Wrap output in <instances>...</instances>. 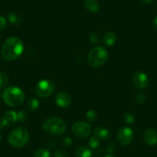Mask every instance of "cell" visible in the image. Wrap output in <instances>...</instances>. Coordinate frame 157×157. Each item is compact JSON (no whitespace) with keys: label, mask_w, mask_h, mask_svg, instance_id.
I'll list each match as a JSON object with an SVG mask.
<instances>
[{"label":"cell","mask_w":157,"mask_h":157,"mask_svg":"<svg viewBox=\"0 0 157 157\" xmlns=\"http://www.w3.org/2000/svg\"><path fill=\"white\" fill-rule=\"evenodd\" d=\"M141 1L143 2V3L149 4V3H151V2H154L155 0H141Z\"/></svg>","instance_id":"4dcf8cb0"},{"label":"cell","mask_w":157,"mask_h":157,"mask_svg":"<svg viewBox=\"0 0 157 157\" xmlns=\"http://www.w3.org/2000/svg\"><path fill=\"white\" fill-rule=\"evenodd\" d=\"M2 98L7 105L10 107H17L23 102L25 93L19 87L10 86L4 90Z\"/></svg>","instance_id":"7a4b0ae2"},{"label":"cell","mask_w":157,"mask_h":157,"mask_svg":"<svg viewBox=\"0 0 157 157\" xmlns=\"http://www.w3.org/2000/svg\"><path fill=\"white\" fill-rule=\"evenodd\" d=\"M72 131L74 135L79 138H86L89 136L92 131L91 125L84 121H77L73 123Z\"/></svg>","instance_id":"52a82bcc"},{"label":"cell","mask_w":157,"mask_h":157,"mask_svg":"<svg viewBox=\"0 0 157 157\" xmlns=\"http://www.w3.org/2000/svg\"><path fill=\"white\" fill-rule=\"evenodd\" d=\"M0 97H1V95H0Z\"/></svg>","instance_id":"836d02e7"},{"label":"cell","mask_w":157,"mask_h":157,"mask_svg":"<svg viewBox=\"0 0 157 157\" xmlns=\"http://www.w3.org/2000/svg\"><path fill=\"white\" fill-rule=\"evenodd\" d=\"M33 157H51V154L48 149L41 148L34 152Z\"/></svg>","instance_id":"e0dca14e"},{"label":"cell","mask_w":157,"mask_h":157,"mask_svg":"<svg viewBox=\"0 0 157 157\" xmlns=\"http://www.w3.org/2000/svg\"><path fill=\"white\" fill-rule=\"evenodd\" d=\"M43 128L45 132L52 135L58 136L66 132V125L60 118L50 117L43 122Z\"/></svg>","instance_id":"5b68a950"},{"label":"cell","mask_w":157,"mask_h":157,"mask_svg":"<svg viewBox=\"0 0 157 157\" xmlns=\"http://www.w3.org/2000/svg\"><path fill=\"white\" fill-rule=\"evenodd\" d=\"M96 116H97V115H96V111H94V110L93 109H90L86 113L87 120H88L89 121L91 122V123H93V122H94L95 120H96V117H97Z\"/></svg>","instance_id":"7402d4cb"},{"label":"cell","mask_w":157,"mask_h":157,"mask_svg":"<svg viewBox=\"0 0 157 157\" xmlns=\"http://www.w3.org/2000/svg\"><path fill=\"white\" fill-rule=\"evenodd\" d=\"M72 140L69 137H65L63 140V145L65 146H69L71 144H72Z\"/></svg>","instance_id":"83f0119b"},{"label":"cell","mask_w":157,"mask_h":157,"mask_svg":"<svg viewBox=\"0 0 157 157\" xmlns=\"http://www.w3.org/2000/svg\"><path fill=\"white\" fill-rule=\"evenodd\" d=\"M133 140V132L129 127L120 128L117 132V140L122 146H127Z\"/></svg>","instance_id":"ba28073f"},{"label":"cell","mask_w":157,"mask_h":157,"mask_svg":"<svg viewBox=\"0 0 157 157\" xmlns=\"http://www.w3.org/2000/svg\"><path fill=\"white\" fill-rule=\"evenodd\" d=\"M55 102L58 106L62 108H66L69 106L72 103V99L71 96L68 93L65 92H60L56 96Z\"/></svg>","instance_id":"8fae6325"},{"label":"cell","mask_w":157,"mask_h":157,"mask_svg":"<svg viewBox=\"0 0 157 157\" xmlns=\"http://www.w3.org/2000/svg\"><path fill=\"white\" fill-rule=\"evenodd\" d=\"M6 25V20L5 17L3 16H0V30H2Z\"/></svg>","instance_id":"4316f807"},{"label":"cell","mask_w":157,"mask_h":157,"mask_svg":"<svg viewBox=\"0 0 157 157\" xmlns=\"http://www.w3.org/2000/svg\"><path fill=\"white\" fill-rule=\"evenodd\" d=\"M17 122V113L14 111H8L0 120V129L12 126Z\"/></svg>","instance_id":"30bf717a"},{"label":"cell","mask_w":157,"mask_h":157,"mask_svg":"<svg viewBox=\"0 0 157 157\" xmlns=\"http://www.w3.org/2000/svg\"><path fill=\"white\" fill-rule=\"evenodd\" d=\"M8 19L10 23H12L13 25H17L19 23V18L18 17L16 13H10L8 16Z\"/></svg>","instance_id":"44dd1931"},{"label":"cell","mask_w":157,"mask_h":157,"mask_svg":"<svg viewBox=\"0 0 157 157\" xmlns=\"http://www.w3.org/2000/svg\"><path fill=\"white\" fill-rule=\"evenodd\" d=\"M93 152L90 148L87 146H79L75 150V156L76 157H92Z\"/></svg>","instance_id":"5bb4252c"},{"label":"cell","mask_w":157,"mask_h":157,"mask_svg":"<svg viewBox=\"0 0 157 157\" xmlns=\"http://www.w3.org/2000/svg\"><path fill=\"white\" fill-rule=\"evenodd\" d=\"M56 86L55 83L50 79H43L37 84L36 93L42 98H47L53 93Z\"/></svg>","instance_id":"8992f818"},{"label":"cell","mask_w":157,"mask_h":157,"mask_svg":"<svg viewBox=\"0 0 157 157\" xmlns=\"http://www.w3.org/2000/svg\"><path fill=\"white\" fill-rule=\"evenodd\" d=\"M124 118H125V120H126V123H132L135 120V117H134V115L132 114V113H126L124 115Z\"/></svg>","instance_id":"484cf974"},{"label":"cell","mask_w":157,"mask_h":157,"mask_svg":"<svg viewBox=\"0 0 157 157\" xmlns=\"http://www.w3.org/2000/svg\"><path fill=\"white\" fill-rule=\"evenodd\" d=\"M9 83V75L6 72H0V89L4 88Z\"/></svg>","instance_id":"ac0fdd59"},{"label":"cell","mask_w":157,"mask_h":157,"mask_svg":"<svg viewBox=\"0 0 157 157\" xmlns=\"http://www.w3.org/2000/svg\"><path fill=\"white\" fill-rule=\"evenodd\" d=\"M144 140L149 146H154L157 143V132L153 129H149L145 132Z\"/></svg>","instance_id":"7c38bea8"},{"label":"cell","mask_w":157,"mask_h":157,"mask_svg":"<svg viewBox=\"0 0 157 157\" xmlns=\"http://www.w3.org/2000/svg\"><path fill=\"white\" fill-rule=\"evenodd\" d=\"M109 54L105 49L98 46L90 51L88 55V63L92 68H99L108 60Z\"/></svg>","instance_id":"277c9868"},{"label":"cell","mask_w":157,"mask_h":157,"mask_svg":"<svg viewBox=\"0 0 157 157\" xmlns=\"http://www.w3.org/2000/svg\"><path fill=\"white\" fill-rule=\"evenodd\" d=\"M135 99H136V101L139 104H143L144 103L145 101H146V95H145L144 93H136V95Z\"/></svg>","instance_id":"cb8c5ba5"},{"label":"cell","mask_w":157,"mask_h":157,"mask_svg":"<svg viewBox=\"0 0 157 157\" xmlns=\"http://www.w3.org/2000/svg\"><path fill=\"white\" fill-rule=\"evenodd\" d=\"M152 28L157 31V16L154 19L153 22H152Z\"/></svg>","instance_id":"f546056e"},{"label":"cell","mask_w":157,"mask_h":157,"mask_svg":"<svg viewBox=\"0 0 157 157\" xmlns=\"http://www.w3.org/2000/svg\"><path fill=\"white\" fill-rule=\"evenodd\" d=\"M84 5L90 13H95L99 10V4L96 0H86Z\"/></svg>","instance_id":"9a60e30c"},{"label":"cell","mask_w":157,"mask_h":157,"mask_svg":"<svg viewBox=\"0 0 157 157\" xmlns=\"http://www.w3.org/2000/svg\"><path fill=\"white\" fill-rule=\"evenodd\" d=\"M104 157H115V156L113 155H106L105 156H104Z\"/></svg>","instance_id":"1f68e13d"},{"label":"cell","mask_w":157,"mask_h":157,"mask_svg":"<svg viewBox=\"0 0 157 157\" xmlns=\"http://www.w3.org/2000/svg\"><path fill=\"white\" fill-rule=\"evenodd\" d=\"M94 136L97 137L99 140H105L109 137V131L105 127H97L94 131Z\"/></svg>","instance_id":"4fadbf2b"},{"label":"cell","mask_w":157,"mask_h":157,"mask_svg":"<svg viewBox=\"0 0 157 157\" xmlns=\"http://www.w3.org/2000/svg\"><path fill=\"white\" fill-rule=\"evenodd\" d=\"M39 101L36 98H31L28 101V103H27V107H28L30 111H34L36 109L39 107Z\"/></svg>","instance_id":"d6986e66"},{"label":"cell","mask_w":157,"mask_h":157,"mask_svg":"<svg viewBox=\"0 0 157 157\" xmlns=\"http://www.w3.org/2000/svg\"><path fill=\"white\" fill-rule=\"evenodd\" d=\"M90 40H91L92 43H95L98 41V37L96 36V35L92 34V35H90Z\"/></svg>","instance_id":"f1b7e54d"},{"label":"cell","mask_w":157,"mask_h":157,"mask_svg":"<svg viewBox=\"0 0 157 157\" xmlns=\"http://www.w3.org/2000/svg\"><path fill=\"white\" fill-rule=\"evenodd\" d=\"M29 133L25 128L17 127L11 131L8 136L10 145L15 148H21L28 143Z\"/></svg>","instance_id":"3957f363"},{"label":"cell","mask_w":157,"mask_h":157,"mask_svg":"<svg viewBox=\"0 0 157 157\" xmlns=\"http://www.w3.org/2000/svg\"><path fill=\"white\" fill-rule=\"evenodd\" d=\"M27 119V113L25 111H20L17 113V121L19 123H25Z\"/></svg>","instance_id":"603a6c76"},{"label":"cell","mask_w":157,"mask_h":157,"mask_svg":"<svg viewBox=\"0 0 157 157\" xmlns=\"http://www.w3.org/2000/svg\"><path fill=\"white\" fill-rule=\"evenodd\" d=\"M132 82L136 88L138 90H144L149 85V79L146 73L141 71H136L132 75Z\"/></svg>","instance_id":"9c48e42d"},{"label":"cell","mask_w":157,"mask_h":157,"mask_svg":"<svg viewBox=\"0 0 157 157\" xmlns=\"http://www.w3.org/2000/svg\"><path fill=\"white\" fill-rule=\"evenodd\" d=\"M55 157H69V154L64 149H57L54 152Z\"/></svg>","instance_id":"d4e9b609"},{"label":"cell","mask_w":157,"mask_h":157,"mask_svg":"<svg viewBox=\"0 0 157 157\" xmlns=\"http://www.w3.org/2000/svg\"><path fill=\"white\" fill-rule=\"evenodd\" d=\"M0 140H1V135H0Z\"/></svg>","instance_id":"d6a6232c"},{"label":"cell","mask_w":157,"mask_h":157,"mask_svg":"<svg viewBox=\"0 0 157 157\" xmlns=\"http://www.w3.org/2000/svg\"><path fill=\"white\" fill-rule=\"evenodd\" d=\"M116 34L114 33H112V32H108L103 36V43L108 46H111L114 45V43H116Z\"/></svg>","instance_id":"2e32d148"},{"label":"cell","mask_w":157,"mask_h":157,"mask_svg":"<svg viewBox=\"0 0 157 157\" xmlns=\"http://www.w3.org/2000/svg\"><path fill=\"white\" fill-rule=\"evenodd\" d=\"M24 45L17 37H10L5 41L1 50L2 57L6 61L16 59L23 52Z\"/></svg>","instance_id":"6da1fadb"},{"label":"cell","mask_w":157,"mask_h":157,"mask_svg":"<svg viewBox=\"0 0 157 157\" xmlns=\"http://www.w3.org/2000/svg\"><path fill=\"white\" fill-rule=\"evenodd\" d=\"M89 146H90V147L91 149H96L99 146V140L96 136H93L89 140Z\"/></svg>","instance_id":"ffe728a7"}]
</instances>
